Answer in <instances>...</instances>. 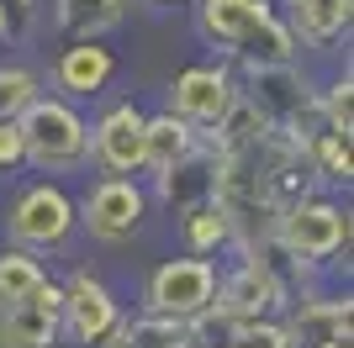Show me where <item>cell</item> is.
Wrapping results in <instances>:
<instances>
[{"instance_id":"e0dca14e","label":"cell","mask_w":354,"mask_h":348,"mask_svg":"<svg viewBox=\"0 0 354 348\" xmlns=\"http://www.w3.org/2000/svg\"><path fill=\"white\" fill-rule=\"evenodd\" d=\"M291 6V37L296 43H307V48H328V43H339L344 32H349L354 21V0H286Z\"/></svg>"},{"instance_id":"d6986e66","label":"cell","mask_w":354,"mask_h":348,"mask_svg":"<svg viewBox=\"0 0 354 348\" xmlns=\"http://www.w3.org/2000/svg\"><path fill=\"white\" fill-rule=\"evenodd\" d=\"M127 11H133V0H59L53 21H59V32H69L80 43V37H106L111 27H122Z\"/></svg>"},{"instance_id":"7a4b0ae2","label":"cell","mask_w":354,"mask_h":348,"mask_svg":"<svg viewBox=\"0 0 354 348\" xmlns=\"http://www.w3.org/2000/svg\"><path fill=\"white\" fill-rule=\"evenodd\" d=\"M21 132V159L43 174H64L85 164V143H90V122L74 111L64 95H37L27 111L16 116Z\"/></svg>"},{"instance_id":"8992f818","label":"cell","mask_w":354,"mask_h":348,"mask_svg":"<svg viewBox=\"0 0 354 348\" xmlns=\"http://www.w3.org/2000/svg\"><path fill=\"white\" fill-rule=\"evenodd\" d=\"M74 217L95 243H127V238H138V227L148 217V190L138 180L106 174V180L90 185L85 201H74Z\"/></svg>"},{"instance_id":"30bf717a","label":"cell","mask_w":354,"mask_h":348,"mask_svg":"<svg viewBox=\"0 0 354 348\" xmlns=\"http://www.w3.org/2000/svg\"><path fill=\"white\" fill-rule=\"evenodd\" d=\"M59 290H64V333L85 348H101L106 333L122 322V301L111 296V285L95 280L90 269H74Z\"/></svg>"},{"instance_id":"d4e9b609","label":"cell","mask_w":354,"mask_h":348,"mask_svg":"<svg viewBox=\"0 0 354 348\" xmlns=\"http://www.w3.org/2000/svg\"><path fill=\"white\" fill-rule=\"evenodd\" d=\"M227 343H233V348H291V343H286V327H281V322H270V317L233 322V327H227Z\"/></svg>"},{"instance_id":"9a60e30c","label":"cell","mask_w":354,"mask_h":348,"mask_svg":"<svg viewBox=\"0 0 354 348\" xmlns=\"http://www.w3.org/2000/svg\"><path fill=\"white\" fill-rule=\"evenodd\" d=\"M286 327V343L291 348H328V343H349L354 327V306L349 301H301L291 311Z\"/></svg>"},{"instance_id":"277c9868","label":"cell","mask_w":354,"mask_h":348,"mask_svg":"<svg viewBox=\"0 0 354 348\" xmlns=\"http://www.w3.org/2000/svg\"><path fill=\"white\" fill-rule=\"evenodd\" d=\"M74 227H80V217H74V195L64 185H48V180H37V185L21 190L16 206H11V217H6L11 243L16 248H32V253L64 248Z\"/></svg>"},{"instance_id":"4fadbf2b","label":"cell","mask_w":354,"mask_h":348,"mask_svg":"<svg viewBox=\"0 0 354 348\" xmlns=\"http://www.w3.org/2000/svg\"><path fill=\"white\" fill-rule=\"evenodd\" d=\"M217 169H222V153L212 143H196L180 164H169L164 174H153V195H159L175 217H185L196 206L217 201Z\"/></svg>"},{"instance_id":"2e32d148","label":"cell","mask_w":354,"mask_h":348,"mask_svg":"<svg viewBox=\"0 0 354 348\" xmlns=\"http://www.w3.org/2000/svg\"><path fill=\"white\" fill-rule=\"evenodd\" d=\"M101 348H207L201 343V322H175V317H122Z\"/></svg>"},{"instance_id":"83f0119b","label":"cell","mask_w":354,"mask_h":348,"mask_svg":"<svg viewBox=\"0 0 354 348\" xmlns=\"http://www.w3.org/2000/svg\"><path fill=\"white\" fill-rule=\"evenodd\" d=\"M328 348H349V343H328Z\"/></svg>"},{"instance_id":"7c38bea8","label":"cell","mask_w":354,"mask_h":348,"mask_svg":"<svg viewBox=\"0 0 354 348\" xmlns=\"http://www.w3.org/2000/svg\"><path fill=\"white\" fill-rule=\"evenodd\" d=\"M238 85L227 79V69L217 64H196V69L175 74V85H169V116H180L185 127H217L222 111L233 106Z\"/></svg>"},{"instance_id":"4316f807","label":"cell","mask_w":354,"mask_h":348,"mask_svg":"<svg viewBox=\"0 0 354 348\" xmlns=\"http://www.w3.org/2000/svg\"><path fill=\"white\" fill-rule=\"evenodd\" d=\"M21 132H16V122H0V174L21 169Z\"/></svg>"},{"instance_id":"ffe728a7","label":"cell","mask_w":354,"mask_h":348,"mask_svg":"<svg viewBox=\"0 0 354 348\" xmlns=\"http://www.w3.org/2000/svg\"><path fill=\"white\" fill-rule=\"evenodd\" d=\"M43 280H48V269L32 248H16V243L0 248V311H6V306H21Z\"/></svg>"},{"instance_id":"ac0fdd59","label":"cell","mask_w":354,"mask_h":348,"mask_svg":"<svg viewBox=\"0 0 354 348\" xmlns=\"http://www.w3.org/2000/svg\"><path fill=\"white\" fill-rule=\"evenodd\" d=\"M196 143H201V132L185 127L180 116H169V111L143 116V169H148V174H164L169 164L185 159Z\"/></svg>"},{"instance_id":"ba28073f","label":"cell","mask_w":354,"mask_h":348,"mask_svg":"<svg viewBox=\"0 0 354 348\" xmlns=\"http://www.w3.org/2000/svg\"><path fill=\"white\" fill-rule=\"evenodd\" d=\"M286 306V280L259 259H243L227 280H217V296H212V311L207 317L217 322H259L270 311H281Z\"/></svg>"},{"instance_id":"7402d4cb","label":"cell","mask_w":354,"mask_h":348,"mask_svg":"<svg viewBox=\"0 0 354 348\" xmlns=\"http://www.w3.org/2000/svg\"><path fill=\"white\" fill-rule=\"evenodd\" d=\"M180 232H185V248H191L196 259H212L222 243H233V227H227V217H222L217 201L185 211V217H180Z\"/></svg>"},{"instance_id":"44dd1931","label":"cell","mask_w":354,"mask_h":348,"mask_svg":"<svg viewBox=\"0 0 354 348\" xmlns=\"http://www.w3.org/2000/svg\"><path fill=\"white\" fill-rule=\"evenodd\" d=\"M265 132H275V127H270V122L254 111L243 95H233V106H227L222 122L212 127V148H217V153H243V148H254Z\"/></svg>"},{"instance_id":"f1b7e54d","label":"cell","mask_w":354,"mask_h":348,"mask_svg":"<svg viewBox=\"0 0 354 348\" xmlns=\"http://www.w3.org/2000/svg\"><path fill=\"white\" fill-rule=\"evenodd\" d=\"M159 6H175V0H159Z\"/></svg>"},{"instance_id":"484cf974","label":"cell","mask_w":354,"mask_h":348,"mask_svg":"<svg viewBox=\"0 0 354 348\" xmlns=\"http://www.w3.org/2000/svg\"><path fill=\"white\" fill-rule=\"evenodd\" d=\"M37 27V0H0V43H27Z\"/></svg>"},{"instance_id":"3957f363","label":"cell","mask_w":354,"mask_h":348,"mask_svg":"<svg viewBox=\"0 0 354 348\" xmlns=\"http://www.w3.org/2000/svg\"><path fill=\"white\" fill-rule=\"evenodd\" d=\"M275 248L296 264H328L333 253H349V211L323 195H301L275 217Z\"/></svg>"},{"instance_id":"6da1fadb","label":"cell","mask_w":354,"mask_h":348,"mask_svg":"<svg viewBox=\"0 0 354 348\" xmlns=\"http://www.w3.org/2000/svg\"><path fill=\"white\" fill-rule=\"evenodd\" d=\"M196 27L212 48H227L243 64H296V37L281 16L270 11V0H201Z\"/></svg>"},{"instance_id":"5bb4252c","label":"cell","mask_w":354,"mask_h":348,"mask_svg":"<svg viewBox=\"0 0 354 348\" xmlns=\"http://www.w3.org/2000/svg\"><path fill=\"white\" fill-rule=\"evenodd\" d=\"M111 74H117V53L101 48V37H80V43H69L59 58H53V85H59L64 95H74V101L106 90Z\"/></svg>"},{"instance_id":"8fae6325","label":"cell","mask_w":354,"mask_h":348,"mask_svg":"<svg viewBox=\"0 0 354 348\" xmlns=\"http://www.w3.org/2000/svg\"><path fill=\"white\" fill-rule=\"evenodd\" d=\"M59 338H64V290L53 280H43L21 306L0 311V348H59Z\"/></svg>"},{"instance_id":"603a6c76","label":"cell","mask_w":354,"mask_h":348,"mask_svg":"<svg viewBox=\"0 0 354 348\" xmlns=\"http://www.w3.org/2000/svg\"><path fill=\"white\" fill-rule=\"evenodd\" d=\"M43 90H37V74L11 64V69H0V122H16V116L27 111Z\"/></svg>"},{"instance_id":"9c48e42d","label":"cell","mask_w":354,"mask_h":348,"mask_svg":"<svg viewBox=\"0 0 354 348\" xmlns=\"http://www.w3.org/2000/svg\"><path fill=\"white\" fill-rule=\"evenodd\" d=\"M85 164H101L106 174H122V180L143 174V111L133 101H117L101 111L85 143Z\"/></svg>"},{"instance_id":"5b68a950","label":"cell","mask_w":354,"mask_h":348,"mask_svg":"<svg viewBox=\"0 0 354 348\" xmlns=\"http://www.w3.org/2000/svg\"><path fill=\"white\" fill-rule=\"evenodd\" d=\"M212 296H217V269L212 259H164L148 275V311L153 317H175V322H207Z\"/></svg>"},{"instance_id":"52a82bcc","label":"cell","mask_w":354,"mask_h":348,"mask_svg":"<svg viewBox=\"0 0 354 348\" xmlns=\"http://www.w3.org/2000/svg\"><path fill=\"white\" fill-rule=\"evenodd\" d=\"M238 95L265 116L275 132H286L296 116H307L317 106V95L307 90L296 64H243V90Z\"/></svg>"},{"instance_id":"f546056e","label":"cell","mask_w":354,"mask_h":348,"mask_svg":"<svg viewBox=\"0 0 354 348\" xmlns=\"http://www.w3.org/2000/svg\"><path fill=\"white\" fill-rule=\"evenodd\" d=\"M222 348H233V343H222Z\"/></svg>"},{"instance_id":"cb8c5ba5","label":"cell","mask_w":354,"mask_h":348,"mask_svg":"<svg viewBox=\"0 0 354 348\" xmlns=\"http://www.w3.org/2000/svg\"><path fill=\"white\" fill-rule=\"evenodd\" d=\"M317 106H323V122L333 132H354V79L349 74H339V79L317 95Z\"/></svg>"}]
</instances>
